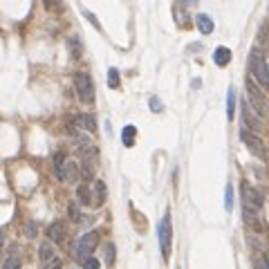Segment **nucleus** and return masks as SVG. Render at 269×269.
<instances>
[{
	"mask_svg": "<svg viewBox=\"0 0 269 269\" xmlns=\"http://www.w3.org/2000/svg\"><path fill=\"white\" fill-rule=\"evenodd\" d=\"M25 233H27V238H36V233H38V231H36V224L31 222V220L25 224Z\"/></svg>",
	"mask_w": 269,
	"mask_h": 269,
	"instance_id": "bb28decb",
	"label": "nucleus"
},
{
	"mask_svg": "<svg viewBox=\"0 0 269 269\" xmlns=\"http://www.w3.org/2000/svg\"><path fill=\"white\" fill-rule=\"evenodd\" d=\"M242 121H245L247 128H251V130H260L258 119H256V117L251 115V108H247V101L242 103Z\"/></svg>",
	"mask_w": 269,
	"mask_h": 269,
	"instance_id": "ddd939ff",
	"label": "nucleus"
},
{
	"mask_svg": "<svg viewBox=\"0 0 269 269\" xmlns=\"http://www.w3.org/2000/svg\"><path fill=\"white\" fill-rule=\"evenodd\" d=\"M2 245H4V233H2V229H0V249H2Z\"/></svg>",
	"mask_w": 269,
	"mask_h": 269,
	"instance_id": "2f4dec72",
	"label": "nucleus"
},
{
	"mask_svg": "<svg viewBox=\"0 0 269 269\" xmlns=\"http://www.w3.org/2000/svg\"><path fill=\"white\" fill-rule=\"evenodd\" d=\"M134 134H137V128H134V126H126L124 133H121V141H124V146H133Z\"/></svg>",
	"mask_w": 269,
	"mask_h": 269,
	"instance_id": "dca6fc26",
	"label": "nucleus"
},
{
	"mask_svg": "<svg viewBox=\"0 0 269 269\" xmlns=\"http://www.w3.org/2000/svg\"><path fill=\"white\" fill-rule=\"evenodd\" d=\"M74 88H76V94H79L81 103L90 106V103L94 101V83H92V76H90L88 72H76Z\"/></svg>",
	"mask_w": 269,
	"mask_h": 269,
	"instance_id": "39448f33",
	"label": "nucleus"
},
{
	"mask_svg": "<svg viewBox=\"0 0 269 269\" xmlns=\"http://www.w3.org/2000/svg\"><path fill=\"white\" fill-rule=\"evenodd\" d=\"M72 126H74V128H81V130H88V133H94V130H97V121H94V117H92V115L74 117Z\"/></svg>",
	"mask_w": 269,
	"mask_h": 269,
	"instance_id": "9b49d317",
	"label": "nucleus"
},
{
	"mask_svg": "<svg viewBox=\"0 0 269 269\" xmlns=\"http://www.w3.org/2000/svg\"><path fill=\"white\" fill-rule=\"evenodd\" d=\"M45 269H61V258H54L45 265Z\"/></svg>",
	"mask_w": 269,
	"mask_h": 269,
	"instance_id": "c756f323",
	"label": "nucleus"
},
{
	"mask_svg": "<svg viewBox=\"0 0 269 269\" xmlns=\"http://www.w3.org/2000/svg\"><path fill=\"white\" fill-rule=\"evenodd\" d=\"M92 186H94V200H97V204H101V202L106 200V184H103L101 179H97Z\"/></svg>",
	"mask_w": 269,
	"mask_h": 269,
	"instance_id": "a211bd4d",
	"label": "nucleus"
},
{
	"mask_svg": "<svg viewBox=\"0 0 269 269\" xmlns=\"http://www.w3.org/2000/svg\"><path fill=\"white\" fill-rule=\"evenodd\" d=\"M83 13H85V16H88V20H90V22H92V25H94V27H97V29H101V27H99V20H97V18H94V13H90V11H88V9H83Z\"/></svg>",
	"mask_w": 269,
	"mask_h": 269,
	"instance_id": "7c9ffc66",
	"label": "nucleus"
},
{
	"mask_svg": "<svg viewBox=\"0 0 269 269\" xmlns=\"http://www.w3.org/2000/svg\"><path fill=\"white\" fill-rule=\"evenodd\" d=\"M231 206H233V188H231V184H227V191H224V209L231 211Z\"/></svg>",
	"mask_w": 269,
	"mask_h": 269,
	"instance_id": "b1692460",
	"label": "nucleus"
},
{
	"mask_svg": "<svg viewBox=\"0 0 269 269\" xmlns=\"http://www.w3.org/2000/svg\"><path fill=\"white\" fill-rule=\"evenodd\" d=\"M240 139L247 143V148H249L251 152H254L256 157H260V159H267V150H265L263 141H260V137L256 133H249V130H240Z\"/></svg>",
	"mask_w": 269,
	"mask_h": 269,
	"instance_id": "6e6552de",
	"label": "nucleus"
},
{
	"mask_svg": "<svg viewBox=\"0 0 269 269\" xmlns=\"http://www.w3.org/2000/svg\"><path fill=\"white\" fill-rule=\"evenodd\" d=\"M97 242H99V233L97 231H90V233H85V236H81L79 240L74 242V258L79 260V263L90 260L92 258L94 247H97Z\"/></svg>",
	"mask_w": 269,
	"mask_h": 269,
	"instance_id": "20e7f679",
	"label": "nucleus"
},
{
	"mask_svg": "<svg viewBox=\"0 0 269 269\" xmlns=\"http://www.w3.org/2000/svg\"><path fill=\"white\" fill-rule=\"evenodd\" d=\"M65 236H67V229H65V224L63 222H52L47 227V238L52 242H63L65 240Z\"/></svg>",
	"mask_w": 269,
	"mask_h": 269,
	"instance_id": "9d476101",
	"label": "nucleus"
},
{
	"mask_svg": "<svg viewBox=\"0 0 269 269\" xmlns=\"http://www.w3.org/2000/svg\"><path fill=\"white\" fill-rule=\"evenodd\" d=\"M67 45H70V49H72V54H74V58H79L81 52H83V45H81L79 36H72V38L67 40Z\"/></svg>",
	"mask_w": 269,
	"mask_h": 269,
	"instance_id": "412c9836",
	"label": "nucleus"
},
{
	"mask_svg": "<svg viewBox=\"0 0 269 269\" xmlns=\"http://www.w3.org/2000/svg\"><path fill=\"white\" fill-rule=\"evenodd\" d=\"M108 85H110L112 90L119 88V70H117V67H110V72H108Z\"/></svg>",
	"mask_w": 269,
	"mask_h": 269,
	"instance_id": "4be33fe9",
	"label": "nucleus"
},
{
	"mask_svg": "<svg viewBox=\"0 0 269 269\" xmlns=\"http://www.w3.org/2000/svg\"><path fill=\"white\" fill-rule=\"evenodd\" d=\"M233 115H236V90L229 88V94H227V117H229V119H233Z\"/></svg>",
	"mask_w": 269,
	"mask_h": 269,
	"instance_id": "f3484780",
	"label": "nucleus"
},
{
	"mask_svg": "<svg viewBox=\"0 0 269 269\" xmlns=\"http://www.w3.org/2000/svg\"><path fill=\"white\" fill-rule=\"evenodd\" d=\"M67 213H70V218L74 220V222H79V220H81V211H79V206H76L74 202H72V204H70V209H67Z\"/></svg>",
	"mask_w": 269,
	"mask_h": 269,
	"instance_id": "a878e982",
	"label": "nucleus"
},
{
	"mask_svg": "<svg viewBox=\"0 0 269 269\" xmlns=\"http://www.w3.org/2000/svg\"><path fill=\"white\" fill-rule=\"evenodd\" d=\"M76 197H79L81 204H92V200H94L92 186H90V184H79V186H76ZM94 204H97V200H94Z\"/></svg>",
	"mask_w": 269,
	"mask_h": 269,
	"instance_id": "f8f14e48",
	"label": "nucleus"
},
{
	"mask_svg": "<svg viewBox=\"0 0 269 269\" xmlns=\"http://www.w3.org/2000/svg\"><path fill=\"white\" fill-rule=\"evenodd\" d=\"M240 193H242V209L260 213V209H263V193L258 188L249 186V184H242Z\"/></svg>",
	"mask_w": 269,
	"mask_h": 269,
	"instance_id": "423d86ee",
	"label": "nucleus"
},
{
	"mask_svg": "<svg viewBox=\"0 0 269 269\" xmlns=\"http://www.w3.org/2000/svg\"><path fill=\"white\" fill-rule=\"evenodd\" d=\"M103 258H106V265H112L115 263V245H106V249H103Z\"/></svg>",
	"mask_w": 269,
	"mask_h": 269,
	"instance_id": "393cba45",
	"label": "nucleus"
},
{
	"mask_svg": "<svg viewBox=\"0 0 269 269\" xmlns=\"http://www.w3.org/2000/svg\"><path fill=\"white\" fill-rule=\"evenodd\" d=\"M20 263H22L20 247H18V245H9L7 254H4V260H2V269H20Z\"/></svg>",
	"mask_w": 269,
	"mask_h": 269,
	"instance_id": "1a4fd4ad",
	"label": "nucleus"
},
{
	"mask_svg": "<svg viewBox=\"0 0 269 269\" xmlns=\"http://www.w3.org/2000/svg\"><path fill=\"white\" fill-rule=\"evenodd\" d=\"M249 72L254 76V81H258L263 88H269V65L265 54L258 47H254L249 52Z\"/></svg>",
	"mask_w": 269,
	"mask_h": 269,
	"instance_id": "f257e3e1",
	"label": "nucleus"
},
{
	"mask_svg": "<svg viewBox=\"0 0 269 269\" xmlns=\"http://www.w3.org/2000/svg\"><path fill=\"white\" fill-rule=\"evenodd\" d=\"M54 170H56V177L61 182H76L79 179V166H76V161L65 159V155H61V152L54 157Z\"/></svg>",
	"mask_w": 269,
	"mask_h": 269,
	"instance_id": "7ed1b4c3",
	"label": "nucleus"
},
{
	"mask_svg": "<svg viewBox=\"0 0 269 269\" xmlns=\"http://www.w3.org/2000/svg\"><path fill=\"white\" fill-rule=\"evenodd\" d=\"M81 173H83L85 179H92V175H94V161L92 159H83V161H81Z\"/></svg>",
	"mask_w": 269,
	"mask_h": 269,
	"instance_id": "aec40b11",
	"label": "nucleus"
},
{
	"mask_svg": "<svg viewBox=\"0 0 269 269\" xmlns=\"http://www.w3.org/2000/svg\"><path fill=\"white\" fill-rule=\"evenodd\" d=\"M195 25L202 34H211V31H213V20H211L206 13H200V16L195 18Z\"/></svg>",
	"mask_w": 269,
	"mask_h": 269,
	"instance_id": "2eb2a0df",
	"label": "nucleus"
},
{
	"mask_svg": "<svg viewBox=\"0 0 269 269\" xmlns=\"http://www.w3.org/2000/svg\"><path fill=\"white\" fill-rule=\"evenodd\" d=\"M56 256H54V249H52V245L49 242H45V245H40V260H43L45 265L49 263V260H54Z\"/></svg>",
	"mask_w": 269,
	"mask_h": 269,
	"instance_id": "6ab92c4d",
	"label": "nucleus"
},
{
	"mask_svg": "<svg viewBox=\"0 0 269 269\" xmlns=\"http://www.w3.org/2000/svg\"><path fill=\"white\" fill-rule=\"evenodd\" d=\"M150 108L152 112H161V101L157 97H150Z\"/></svg>",
	"mask_w": 269,
	"mask_h": 269,
	"instance_id": "c85d7f7f",
	"label": "nucleus"
},
{
	"mask_svg": "<svg viewBox=\"0 0 269 269\" xmlns=\"http://www.w3.org/2000/svg\"><path fill=\"white\" fill-rule=\"evenodd\" d=\"M213 61H215V65L224 67L229 61H231V49L229 47H218L215 49V54H213Z\"/></svg>",
	"mask_w": 269,
	"mask_h": 269,
	"instance_id": "4468645a",
	"label": "nucleus"
},
{
	"mask_svg": "<svg viewBox=\"0 0 269 269\" xmlns=\"http://www.w3.org/2000/svg\"><path fill=\"white\" fill-rule=\"evenodd\" d=\"M170 242H173V227H170V213H166L159 222V249L164 260L170 258Z\"/></svg>",
	"mask_w": 269,
	"mask_h": 269,
	"instance_id": "0eeeda50",
	"label": "nucleus"
},
{
	"mask_svg": "<svg viewBox=\"0 0 269 269\" xmlns=\"http://www.w3.org/2000/svg\"><path fill=\"white\" fill-rule=\"evenodd\" d=\"M256 269H269V254H260L254 258Z\"/></svg>",
	"mask_w": 269,
	"mask_h": 269,
	"instance_id": "5701e85b",
	"label": "nucleus"
},
{
	"mask_svg": "<svg viewBox=\"0 0 269 269\" xmlns=\"http://www.w3.org/2000/svg\"><path fill=\"white\" fill-rule=\"evenodd\" d=\"M83 269H99V260L97 258H90L83 263Z\"/></svg>",
	"mask_w": 269,
	"mask_h": 269,
	"instance_id": "cd10ccee",
	"label": "nucleus"
},
{
	"mask_svg": "<svg viewBox=\"0 0 269 269\" xmlns=\"http://www.w3.org/2000/svg\"><path fill=\"white\" fill-rule=\"evenodd\" d=\"M245 85H247V99H249L251 103V110L258 115V119H265V117H269V103L267 99H265V94L260 92V88L254 83V79H245Z\"/></svg>",
	"mask_w": 269,
	"mask_h": 269,
	"instance_id": "f03ea898",
	"label": "nucleus"
}]
</instances>
